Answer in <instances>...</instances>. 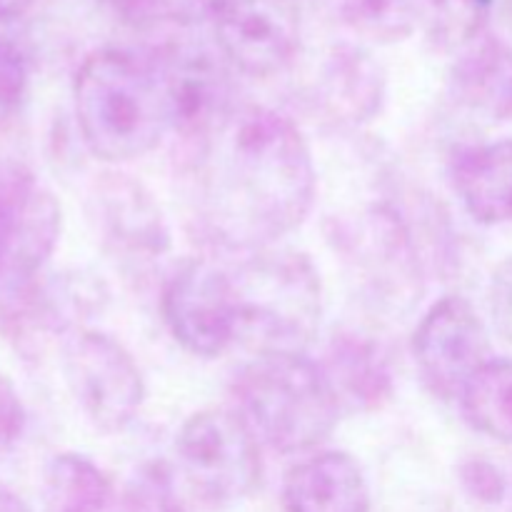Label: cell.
<instances>
[{
    "label": "cell",
    "instance_id": "6da1fadb",
    "mask_svg": "<svg viewBox=\"0 0 512 512\" xmlns=\"http://www.w3.org/2000/svg\"><path fill=\"white\" fill-rule=\"evenodd\" d=\"M183 158L193 223L213 248L268 250L313 208L318 175L308 140L278 110L240 105Z\"/></svg>",
    "mask_w": 512,
    "mask_h": 512
},
{
    "label": "cell",
    "instance_id": "7a4b0ae2",
    "mask_svg": "<svg viewBox=\"0 0 512 512\" xmlns=\"http://www.w3.org/2000/svg\"><path fill=\"white\" fill-rule=\"evenodd\" d=\"M73 103L85 148L105 163L143 158L170 128L155 65L128 50L90 53L75 73Z\"/></svg>",
    "mask_w": 512,
    "mask_h": 512
},
{
    "label": "cell",
    "instance_id": "3957f363",
    "mask_svg": "<svg viewBox=\"0 0 512 512\" xmlns=\"http://www.w3.org/2000/svg\"><path fill=\"white\" fill-rule=\"evenodd\" d=\"M233 393L258 443L288 455L323 445L343 413L323 368L305 353L258 355L235 375Z\"/></svg>",
    "mask_w": 512,
    "mask_h": 512
},
{
    "label": "cell",
    "instance_id": "277c9868",
    "mask_svg": "<svg viewBox=\"0 0 512 512\" xmlns=\"http://www.w3.org/2000/svg\"><path fill=\"white\" fill-rule=\"evenodd\" d=\"M238 340L265 353H305L323 315V283L298 250H260L233 270Z\"/></svg>",
    "mask_w": 512,
    "mask_h": 512
},
{
    "label": "cell",
    "instance_id": "5b68a950",
    "mask_svg": "<svg viewBox=\"0 0 512 512\" xmlns=\"http://www.w3.org/2000/svg\"><path fill=\"white\" fill-rule=\"evenodd\" d=\"M365 300L385 313H408L423 295V258L408 220L393 205H373L328 230Z\"/></svg>",
    "mask_w": 512,
    "mask_h": 512
},
{
    "label": "cell",
    "instance_id": "8992f818",
    "mask_svg": "<svg viewBox=\"0 0 512 512\" xmlns=\"http://www.w3.org/2000/svg\"><path fill=\"white\" fill-rule=\"evenodd\" d=\"M175 448L190 488L203 500L238 503L260 485L258 438L240 413L210 408L190 415Z\"/></svg>",
    "mask_w": 512,
    "mask_h": 512
},
{
    "label": "cell",
    "instance_id": "52a82bcc",
    "mask_svg": "<svg viewBox=\"0 0 512 512\" xmlns=\"http://www.w3.org/2000/svg\"><path fill=\"white\" fill-rule=\"evenodd\" d=\"M65 380L85 418L103 433H120L138 418L145 380L133 355L100 330H78L65 343Z\"/></svg>",
    "mask_w": 512,
    "mask_h": 512
},
{
    "label": "cell",
    "instance_id": "ba28073f",
    "mask_svg": "<svg viewBox=\"0 0 512 512\" xmlns=\"http://www.w3.org/2000/svg\"><path fill=\"white\" fill-rule=\"evenodd\" d=\"M160 308L170 335L198 358H218L238 340L233 275L213 260H183L165 280Z\"/></svg>",
    "mask_w": 512,
    "mask_h": 512
},
{
    "label": "cell",
    "instance_id": "9c48e42d",
    "mask_svg": "<svg viewBox=\"0 0 512 512\" xmlns=\"http://www.w3.org/2000/svg\"><path fill=\"white\" fill-rule=\"evenodd\" d=\"M153 65L168 125L180 135L183 148L208 138L240 108L233 68L220 53L200 45H173Z\"/></svg>",
    "mask_w": 512,
    "mask_h": 512
},
{
    "label": "cell",
    "instance_id": "30bf717a",
    "mask_svg": "<svg viewBox=\"0 0 512 512\" xmlns=\"http://www.w3.org/2000/svg\"><path fill=\"white\" fill-rule=\"evenodd\" d=\"M60 203L18 163H0V288L33 283L60 238Z\"/></svg>",
    "mask_w": 512,
    "mask_h": 512
},
{
    "label": "cell",
    "instance_id": "8fae6325",
    "mask_svg": "<svg viewBox=\"0 0 512 512\" xmlns=\"http://www.w3.org/2000/svg\"><path fill=\"white\" fill-rule=\"evenodd\" d=\"M215 48L248 78H273L300 53L303 10L298 0H230L213 20Z\"/></svg>",
    "mask_w": 512,
    "mask_h": 512
},
{
    "label": "cell",
    "instance_id": "7c38bea8",
    "mask_svg": "<svg viewBox=\"0 0 512 512\" xmlns=\"http://www.w3.org/2000/svg\"><path fill=\"white\" fill-rule=\"evenodd\" d=\"M413 355L430 393L458 400L468 380L490 360L488 328L470 300L445 295L415 328Z\"/></svg>",
    "mask_w": 512,
    "mask_h": 512
},
{
    "label": "cell",
    "instance_id": "4fadbf2b",
    "mask_svg": "<svg viewBox=\"0 0 512 512\" xmlns=\"http://www.w3.org/2000/svg\"><path fill=\"white\" fill-rule=\"evenodd\" d=\"M310 100L330 125L358 128L370 123L385 103L383 65L358 45H335L320 65Z\"/></svg>",
    "mask_w": 512,
    "mask_h": 512
},
{
    "label": "cell",
    "instance_id": "5bb4252c",
    "mask_svg": "<svg viewBox=\"0 0 512 512\" xmlns=\"http://www.w3.org/2000/svg\"><path fill=\"white\" fill-rule=\"evenodd\" d=\"M340 408L370 413L390 403L395 393L393 363L383 340L365 330H340L333 335L320 363Z\"/></svg>",
    "mask_w": 512,
    "mask_h": 512
},
{
    "label": "cell",
    "instance_id": "9a60e30c",
    "mask_svg": "<svg viewBox=\"0 0 512 512\" xmlns=\"http://www.w3.org/2000/svg\"><path fill=\"white\" fill-rule=\"evenodd\" d=\"M285 512H370L363 468L343 450H325L288 470L283 483Z\"/></svg>",
    "mask_w": 512,
    "mask_h": 512
},
{
    "label": "cell",
    "instance_id": "2e32d148",
    "mask_svg": "<svg viewBox=\"0 0 512 512\" xmlns=\"http://www.w3.org/2000/svg\"><path fill=\"white\" fill-rule=\"evenodd\" d=\"M98 215L110 243L133 255H163L170 233L148 190L128 175H105L98 185Z\"/></svg>",
    "mask_w": 512,
    "mask_h": 512
},
{
    "label": "cell",
    "instance_id": "e0dca14e",
    "mask_svg": "<svg viewBox=\"0 0 512 512\" xmlns=\"http://www.w3.org/2000/svg\"><path fill=\"white\" fill-rule=\"evenodd\" d=\"M453 185L480 225L512 223V138L460 150L453 158Z\"/></svg>",
    "mask_w": 512,
    "mask_h": 512
},
{
    "label": "cell",
    "instance_id": "ac0fdd59",
    "mask_svg": "<svg viewBox=\"0 0 512 512\" xmlns=\"http://www.w3.org/2000/svg\"><path fill=\"white\" fill-rule=\"evenodd\" d=\"M453 88L468 108L493 118H512V50L488 35L470 43L460 50Z\"/></svg>",
    "mask_w": 512,
    "mask_h": 512
},
{
    "label": "cell",
    "instance_id": "d6986e66",
    "mask_svg": "<svg viewBox=\"0 0 512 512\" xmlns=\"http://www.w3.org/2000/svg\"><path fill=\"white\" fill-rule=\"evenodd\" d=\"M45 512H118L108 475L80 453H60L45 468Z\"/></svg>",
    "mask_w": 512,
    "mask_h": 512
},
{
    "label": "cell",
    "instance_id": "ffe728a7",
    "mask_svg": "<svg viewBox=\"0 0 512 512\" xmlns=\"http://www.w3.org/2000/svg\"><path fill=\"white\" fill-rule=\"evenodd\" d=\"M458 400L470 428L498 443H512V358L488 360Z\"/></svg>",
    "mask_w": 512,
    "mask_h": 512
},
{
    "label": "cell",
    "instance_id": "44dd1931",
    "mask_svg": "<svg viewBox=\"0 0 512 512\" xmlns=\"http://www.w3.org/2000/svg\"><path fill=\"white\" fill-rule=\"evenodd\" d=\"M428 0H338V13L373 43H398L413 35L425 20Z\"/></svg>",
    "mask_w": 512,
    "mask_h": 512
},
{
    "label": "cell",
    "instance_id": "7402d4cb",
    "mask_svg": "<svg viewBox=\"0 0 512 512\" xmlns=\"http://www.w3.org/2000/svg\"><path fill=\"white\" fill-rule=\"evenodd\" d=\"M495 0H428L425 30L435 48L463 50L483 38Z\"/></svg>",
    "mask_w": 512,
    "mask_h": 512
},
{
    "label": "cell",
    "instance_id": "603a6c76",
    "mask_svg": "<svg viewBox=\"0 0 512 512\" xmlns=\"http://www.w3.org/2000/svg\"><path fill=\"white\" fill-rule=\"evenodd\" d=\"M230 0H120L123 15L135 25H173L193 28L213 23Z\"/></svg>",
    "mask_w": 512,
    "mask_h": 512
},
{
    "label": "cell",
    "instance_id": "cb8c5ba5",
    "mask_svg": "<svg viewBox=\"0 0 512 512\" xmlns=\"http://www.w3.org/2000/svg\"><path fill=\"white\" fill-rule=\"evenodd\" d=\"M128 512H185L175 490L173 475L163 463H150L135 473L125 490Z\"/></svg>",
    "mask_w": 512,
    "mask_h": 512
},
{
    "label": "cell",
    "instance_id": "d4e9b609",
    "mask_svg": "<svg viewBox=\"0 0 512 512\" xmlns=\"http://www.w3.org/2000/svg\"><path fill=\"white\" fill-rule=\"evenodd\" d=\"M28 93V60L15 40L0 33V123L13 118Z\"/></svg>",
    "mask_w": 512,
    "mask_h": 512
},
{
    "label": "cell",
    "instance_id": "484cf974",
    "mask_svg": "<svg viewBox=\"0 0 512 512\" xmlns=\"http://www.w3.org/2000/svg\"><path fill=\"white\" fill-rule=\"evenodd\" d=\"M460 480H463V488L468 490L470 498L483 505L503 503L505 493H508L503 470L490 463V460L473 458L463 463L460 465Z\"/></svg>",
    "mask_w": 512,
    "mask_h": 512
},
{
    "label": "cell",
    "instance_id": "4316f807",
    "mask_svg": "<svg viewBox=\"0 0 512 512\" xmlns=\"http://www.w3.org/2000/svg\"><path fill=\"white\" fill-rule=\"evenodd\" d=\"M25 430V405L18 388L5 373H0V460L18 445Z\"/></svg>",
    "mask_w": 512,
    "mask_h": 512
},
{
    "label": "cell",
    "instance_id": "83f0119b",
    "mask_svg": "<svg viewBox=\"0 0 512 512\" xmlns=\"http://www.w3.org/2000/svg\"><path fill=\"white\" fill-rule=\"evenodd\" d=\"M490 310L498 333L512 340V258L495 270L490 285Z\"/></svg>",
    "mask_w": 512,
    "mask_h": 512
},
{
    "label": "cell",
    "instance_id": "f1b7e54d",
    "mask_svg": "<svg viewBox=\"0 0 512 512\" xmlns=\"http://www.w3.org/2000/svg\"><path fill=\"white\" fill-rule=\"evenodd\" d=\"M35 0H0V23H13L30 13Z\"/></svg>",
    "mask_w": 512,
    "mask_h": 512
},
{
    "label": "cell",
    "instance_id": "f546056e",
    "mask_svg": "<svg viewBox=\"0 0 512 512\" xmlns=\"http://www.w3.org/2000/svg\"><path fill=\"white\" fill-rule=\"evenodd\" d=\"M0 512H30V508L23 503L20 495H15L13 490L0 485Z\"/></svg>",
    "mask_w": 512,
    "mask_h": 512
},
{
    "label": "cell",
    "instance_id": "4dcf8cb0",
    "mask_svg": "<svg viewBox=\"0 0 512 512\" xmlns=\"http://www.w3.org/2000/svg\"><path fill=\"white\" fill-rule=\"evenodd\" d=\"M510 13H512V0H510Z\"/></svg>",
    "mask_w": 512,
    "mask_h": 512
}]
</instances>
